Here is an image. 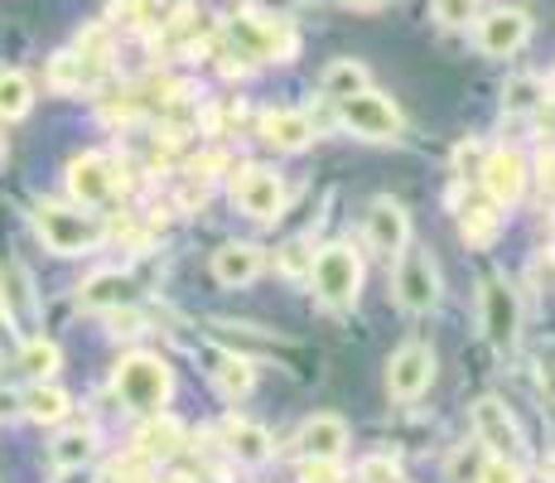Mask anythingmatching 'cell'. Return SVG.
Masks as SVG:
<instances>
[{
  "label": "cell",
  "instance_id": "obj_1",
  "mask_svg": "<svg viewBox=\"0 0 555 483\" xmlns=\"http://www.w3.org/2000/svg\"><path fill=\"white\" fill-rule=\"evenodd\" d=\"M29 223H35L39 242H44L53 256H88V252H98V242H102V223L92 218L88 208H78V203L39 199L35 208H29Z\"/></svg>",
  "mask_w": 555,
  "mask_h": 483
},
{
  "label": "cell",
  "instance_id": "obj_2",
  "mask_svg": "<svg viewBox=\"0 0 555 483\" xmlns=\"http://www.w3.org/2000/svg\"><path fill=\"white\" fill-rule=\"evenodd\" d=\"M112 392L126 411L151 416L175 396V372H169V363L159 358V353H126V358L116 363Z\"/></svg>",
  "mask_w": 555,
  "mask_h": 483
},
{
  "label": "cell",
  "instance_id": "obj_3",
  "mask_svg": "<svg viewBox=\"0 0 555 483\" xmlns=\"http://www.w3.org/2000/svg\"><path fill=\"white\" fill-rule=\"evenodd\" d=\"M228 45L232 59L251 63H291L300 53V39H295L291 20H261L251 10H242L237 20H228Z\"/></svg>",
  "mask_w": 555,
  "mask_h": 483
},
{
  "label": "cell",
  "instance_id": "obj_4",
  "mask_svg": "<svg viewBox=\"0 0 555 483\" xmlns=\"http://www.w3.org/2000/svg\"><path fill=\"white\" fill-rule=\"evenodd\" d=\"M309 285L328 309H353L362 295V256L348 242H328L309 262Z\"/></svg>",
  "mask_w": 555,
  "mask_h": 483
},
{
  "label": "cell",
  "instance_id": "obj_5",
  "mask_svg": "<svg viewBox=\"0 0 555 483\" xmlns=\"http://www.w3.org/2000/svg\"><path fill=\"white\" fill-rule=\"evenodd\" d=\"M338 122H344V131H353L358 141H372V145L401 141V126H405L397 102L372 88H362L358 97H344V102H338Z\"/></svg>",
  "mask_w": 555,
  "mask_h": 483
},
{
  "label": "cell",
  "instance_id": "obj_6",
  "mask_svg": "<svg viewBox=\"0 0 555 483\" xmlns=\"http://www.w3.org/2000/svg\"><path fill=\"white\" fill-rule=\"evenodd\" d=\"M397 305L405 315H430L440 305V266L425 246L405 242L397 252Z\"/></svg>",
  "mask_w": 555,
  "mask_h": 483
},
{
  "label": "cell",
  "instance_id": "obj_7",
  "mask_svg": "<svg viewBox=\"0 0 555 483\" xmlns=\"http://www.w3.org/2000/svg\"><path fill=\"white\" fill-rule=\"evenodd\" d=\"M478 325H483V339L493 343L498 353H512L521 339V295L517 285L493 276L483 281V295H478Z\"/></svg>",
  "mask_w": 555,
  "mask_h": 483
},
{
  "label": "cell",
  "instance_id": "obj_8",
  "mask_svg": "<svg viewBox=\"0 0 555 483\" xmlns=\"http://www.w3.org/2000/svg\"><path fill=\"white\" fill-rule=\"evenodd\" d=\"M232 199H237V208L247 213L251 223H275L285 213V185H281V175L266 165H242L237 175H232Z\"/></svg>",
  "mask_w": 555,
  "mask_h": 483
},
{
  "label": "cell",
  "instance_id": "obj_9",
  "mask_svg": "<svg viewBox=\"0 0 555 483\" xmlns=\"http://www.w3.org/2000/svg\"><path fill=\"white\" fill-rule=\"evenodd\" d=\"M0 315H5V325L15 329L20 339L29 334V329L39 325V290H35V276H29L25 262H0Z\"/></svg>",
  "mask_w": 555,
  "mask_h": 483
},
{
  "label": "cell",
  "instance_id": "obj_10",
  "mask_svg": "<svg viewBox=\"0 0 555 483\" xmlns=\"http://www.w3.org/2000/svg\"><path fill=\"white\" fill-rule=\"evenodd\" d=\"M68 199L78 203V208H102V203L116 199V189H121V179H116V165L98 150H88V155H73L68 160Z\"/></svg>",
  "mask_w": 555,
  "mask_h": 483
},
{
  "label": "cell",
  "instance_id": "obj_11",
  "mask_svg": "<svg viewBox=\"0 0 555 483\" xmlns=\"http://www.w3.org/2000/svg\"><path fill=\"white\" fill-rule=\"evenodd\" d=\"M474 435L488 455H503V459H521V449H527V435H521L517 416H512L498 396H478L474 402Z\"/></svg>",
  "mask_w": 555,
  "mask_h": 483
},
{
  "label": "cell",
  "instance_id": "obj_12",
  "mask_svg": "<svg viewBox=\"0 0 555 483\" xmlns=\"http://www.w3.org/2000/svg\"><path fill=\"white\" fill-rule=\"evenodd\" d=\"M527 179H531L527 160H521L517 150H507V145L488 150V155H483V169H478L483 199H493L498 208H517L521 193H527Z\"/></svg>",
  "mask_w": 555,
  "mask_h": 483
},
{
  "label": "cell",
  "instance_id": "obj_13",
  "mask_svg": "<svg viewBox=\"0 0 555 483\" xmlns=\"http://www.w3.org/2000/svg\"><path fill=\"white\" fill-rule=\"evenodd\" d=\"M435 382V353L425 343H401L387 363V392L397 402H421Z\"/></svg>",
  "mask_w": 555,
  "mask_h": 483
},
{
  "label": "cell",
  "instance_id": "obj_14",
  "mask_svg": "<svg viewBox=\"0 0 555 483\" xmlns=\"http://www.w3.org/2000/svg\"><path fill=\"white\" fill-rule=\"evenodd\" d=\"M531 39V15L521 5H498L478 20V49L488 59H512Z\"/></svg>",
  "mask_w": 555,
  "mask_h": 483
},
{
  "label": "cell",
  "instance_id": "obj_15",
  "mask_svg": "<svg viewBox=\"0 0 555 483\" xmlns=\"http://www.w3.org/2000/svg\"><path fill=\"white\" fill-rule=\"evenodd\" d=\"M189 445V431L179 416L169 411H151V421L135 431V455L145 459V465H169V459H179Z\"/></svg>",
  "mask_w": 555,
  "mask_h": 483
},
{
  "label": "cell",
  "instance_id": "obj_16",
  "mask_svg": "<svg viewBox=\"0 0 555 483\" xmlns=\"http://www.w3.org/2000/svg\"><path fill=\"white\" fill-rule=\"evenodd\" d=\"M411 242V218H405V208L397 199H372V208H367V246L377 256H397L401 246Z\"/></svg>",
  "mask_w": 555,
  "mask_h": 483
},
{
  "label": "cell",
  "instance_id": "obj_17",
  "mask_svg": "<svg viewBox=\"0 0 555 483\" xmlns=\"http://www.w3.org/2000/svg\"><path fill=\"white\" fill-rule=\"evenodd\" d=\"M261 271H266V252L256 242H228L212 252V281L228 285V290L251 285Z\"/></svg>",
  "mask_w": 555,
  "mask_h": 483
},
{
  "label": "cell",
  "instance_id": "obj_18",
  "mask_svg": "<svg viewBox=\"0 0 555 483\" xmlns=\"http://www.w3.org/2000/svg\"><path fill=\"white\" fill-rule=\"evenodd\" d=\"M222 449H228L237 465H247V469H261V465H271L275 459L271 431L256 425V421H242V416H232V421L222 425Z\"/></svg>",
  "mask_w": 555,
  "mask_h": 483
},
{
  "label": "cell",
  "instance_id": "obj_19",
  "mask_svg": "<svg viewBox=\"0 0 555 483\" xmlns=\"http://www.w3.org/2000/svg\"><path fill=\"white\" fill-rule=\"evenodd\" d=\"M295 445H300L305 459H344L348 449V421L334 411H319L309 416V421L300 425V435H295Z\"/></svg>",
  "mask_w": 555,
  "mask_h": 483
},
{
  "label": "cell",
  "instance_id": "obj_20",
  "mask_svg": "<svg viewBox=\"0 0 555 483\" xmlns=\"http://www.w3.org/2000/svg\"><path fill=\"white\" fill-rule=\"evenodd\" d=\"M261 141L285 150V155H295V150L314 145V122H309V112H291V106H281V112H266L261 116Z\"/></svg>",
  "mask_w": 555,
  "mask_h": 483
},
{
  "label": "cell",
  "instance_id": "obj_21",
  "mask_svg": "<svg viewBox=\"0 0 555 483\" xmlns=\"http://www.w3.org/2000/svg\"><path fill=\"white\" fill-rule=\"evenodd\" d=\"M131 290H135V281L126 271H98L78 285V309L106 315V309H116V305H131Z\"/></svg>",
  "mask_w": 555,
  "mask_h": 483
},
{
  "label": "cell",
  "instance_id": "obj_22",
  "mask_svg": "<svg viewBox=\"0 0 555 483\" xmlns=\"http://www.w3.org/2000/svg\"><path fill=\"white\" fill-rule=\"evenodd\" d=\"M498 232H503V208H498L493 199H478V203L459 208V238H464V246L488 252V246L498 242Z\"/></svg>",
  "mask_w": 555,
  "mask_h": 483
},
{
  "label": "cell",
  "instance_id": "obj_23",
  "mask_svg": "<svg viewBox=\"0 0 555 483\" xmlns=\"http://www.w3.org/2000/svg\"><path fill=\"white\" fill-rule=\"evenodd\" d=\"M92 455H98V431H92V425H68V431H59V440L49 445L53 469H63V474L88 469Z\"/></svg>",
  "mask_w": 555,
  "mask_h": 483
},
{
  "label": "cell",
  "instance_id": "obj_24",
  "mask_svg": "<svg viewBox=\"0 0 555 483\" xmlns=\"http://www.w3.org/2000/svg\"><path fill=\"white\" fill-rule=\"evenodd\" d=\"M20 411H25L35 425H59V421H68L73 396L63 392V386H53V382L44 378V382H35L25 396H20Z\"/></svg>",
  "mask_w": 555,
  "mask_h": 483
},
{
  "label": "cell",
  "instance_id": "obj_25",
  "mask_svg": "<svg viewBox=\"0 0 555 483\" xmlns=\"http://www.w3.org/2000/svg\"><path fill=\"white\" fill-rule=\"evenodd\" d=\"M73 53H78V59H82V68H88V78L98 82L102 73L112 68V59H116V29L106 25V20H102V25H88L78 39H73Z\"/></svg>",
  "mask_w": 555,
  "mask_h": 483
},
{
  "label": "cell",
  "instance_id": "obj_26",
  "mask_svg": "<svg viewBox=\"0 0 555 483\" xmlns=\"http://www.w3.org/2000/svg\"><path fill=\"white\" fill-rule=\"evenodd\" d=\"M551 106V78L541 73H521L503 88V112L507 116H531V112H546Z\"/></svg>",
  "mask_w": 555,
  "mask_h": 483
},
{
  "label": "cell",
  "instance_id": "obj_27",
  "mask_svg": "<svg viewBox=\"0 0 555 483\" xmlns=\"http://www.w3.org/2000/svg\"><path fill=\"white\" fill-rule=\"evenodd\" d=\"M159 20H165V0H112V10H106V25L131 29V35L159 29Z\"/></svg>",
  "mask_w": 555,
  "mask_h": 483
},
{
  "label": "cell",
  "instance_id": "obj_28",
  "mask_svg": "<svg viewBox=\"0 0 555 483\" xmlns=\"http://www.w3.org/2000/svg\"><path fill=\"white\" fill-rule=\"evenodd\" d=\"M212 386H218L228 402H237V396H247L256 386V368L251 358H242V353H218L212 358Z\"/></svg>",
  "mask_w": 555,
  "mask_h": 483
},
{
  "label": "cell",
  "instance_id": "obj_29",
  "mask_svg": "<svg viewBox=\"0 0 555 483\" xmlns=\"http://www.w3.org/2000/svg\"><path fill=\"white\" fill-rule=\"evenodd\" d=\"M15 368L25 372V378L44 382V378H53V372L63 368V348H59L53 339H35V334H25V343H20Z\"/></svg>",
  "mask_w": 555,
  "mask_h": 483
},
{
  "label": "cell",
  "instance_id": "obj_30",
  "mask_svg": "<svg viewBox=\"0 0 555 483\" xmlns=\"http://www.w3.org/2000/svg\"><path fill=\"white\" fill-rule=\"evenodd\" d=\"M362 88H372V78H367V68H362V63H353V59L328 63L324 78H319V92H324L328 102H344V97H358Z\"/></svg>",
  "mask_w": 555,
  "mask_h": 483
},
{
  "label": "cell",
  "instance_id": "obj_31",
  "mask_svg": "<svg viewBox=\"0 0 555 483\" xmlns=\"http://www.w3.org/2000/svg\"><path fill=\"white\" fill-rule=\"evenodd\" d=\"M159 29H165V45H169V49H194L212 25H208V15H203L194 0H189V5L175 10V20H159Z\"/></svg>",
  "mask_w": 555,
  "mask_h": 483
},
{
  "label": "cell",
  "instance_id": "obj_32",
  "mask_svg": "<svg viewBox=\"0 0 555 483\" xmlns=\"http://www.w3.org/2000/svg\"><path fill=\"white\" fill-rule=\"evenodd\" d=\"M29 106H35V82L15 68L0 73V116H5V122H20V116H29Z\"/></svg>",
  "mask_w": 555,
  "mask_h": 483
},
{
  "label": "cell",
  "instance_id": "obj_33",
  "mask_svg": "<svg viewBox=\"0 0 555 483\" xmlns=\"http://www.w3.org/2000/svg\"><path fill=\"white\" fill-rule=\"evenodd\" d=\"M49 88L53 92H82V88H92L88 68H82V59L73 49H63V53H53V59H49Z\"/></svg>",
  "mask_w": 555,
  "mask_h": 483
},
{
  "label": "cell",
  "instance_id": "obj_34",
  "mask_svg": "<svg viewBox=\"0 0 555 483\" xmlns=\"http://www.w3.org/2000/svg\"><path fill=\"white\" fill-rule=\"evenodd\" d=\"M358 483H401V459L391 455H367L358 465Z\"/></svg>",
  "mask_w": 555,
  "mask_h": 483
},
{
  "label": "cell",
  "instance_id": "obj_35",
  "mask_svg": "<svg viewBox=\"0 0 555 483\" xmlns=\"http://www.w3.org/2000/svg\"><path fill=\"white\" fill-rule=\"evenodd\" d=\"M474 483H527L517 459H503V455H488L483 465H478V479Z\"/></svg>",
  "mask_w": 555,
  "mask_h": 483
},
{
  "label": "cell",
  "instance_id": "obj_36",
  "mask_svg": "<svg viewBox=\"0 0 555 483\" xmlns=\"http://www.w3.org/2000/svg\"><path fill=\"white\" fill-rule=\"evenodd\" d=\"M435 5V20H440L444 29H464L468 20L478 15V0H430Z\"/></svg>",
  "mask_w": 555,
  "mask_h": 483
},
{
  "label": "cell",
  "instance_id": "obj_37",
  "mask_svg": "<svg viewBox=\"0 0 555 483\" xmlns=\"http://www.w3.org/2000/svg\"><path fill=\"white\" fill-rule=\"evenodd\" d=\"M155 479V465H145L141 455H126L106 469V483H151Z\"/></svg>",
  "mask_w": 555,
  "mask_h": 483
},
{
  "label": "cell",
  "instance_id": "obj_38",
  "mask_svg": "<svg viewBox=\"0 0 555 483\" xmlns=\"http://www.w3.org/2000/svg\"><path fill=\"white\" fill-rule=\"evenodd\" d=\"M309 262H314V252L295 238L281 246V276H291V281H300V276H309Z\"/></svg>",
  "mask_w": 555,
  "mask_h": 483
},
{
  "label": "cell",
  "instance_id": "obj_39",
  "mask_svg": "<svg viewBox=\"0 0 555 483\" xmlns=\"http://www.w3.org/2000/svg\"><path fill=\"white\" fill-rule=\"evenodd\" d=\"M483 155H488V150L478 145V141H459V150H454V175L459 179H468V175L478 179V169H483Z\"/></svg>",
  "mask_w": 555,
  "mask_h": 483
},
{
  "label": "cell",
  "instance_id": "obj_40",
  "mask_svg": "<svg viewBox=\"0 0 555 483\" xmlns=\"http://www.w3.org/2000/svg\"><path fill=\"white\" fill-rule=\"evenodd\" d=\"M300 483H344V469H338V459H305Z\"/></svg>",
  "mask_w": 555,
  "mask_h": 483
},
{
  "label": "cell",
  "instance_id": "obj_41",
  "mask_svg": "<svg viewBox=\"0 0 555 483\" xmlns=\"http://www.w3.org/2000/svg\"><path fill=\"white\" fill-rule=\"evenodd\" d=\"M247 10L261 20H291L300 10V0H247Z\"/></svg>",
  "mask_w": 555,
  "mask_h": 483
},
{
  "label": "cell",
  "instance_id": "obj_42",
  "mask_svg": "<svg viewBox=\"0 0 555 483\" xmlns=\"http://www.w3.org/2000/svg\"><path fill=\"white\" fill-rule=\"evenodd\" d=\"M344 5H353V10H382L387 0H344Z\"/></svg>",
  "mask_w": 555,
  "mask_h": 483
},
{
  "label": "cell",
  "instance_id": "obj_43",
  "mask_svg": "<svg viewBox=\"0 0 555 483\" xmlns=\"http://www.w3.org/2000/svg\"><path fill=\"white\" fill-rule=\"evenodd\" d=\"M0 165H5V131H0Z\"/></svg>",
  "mask_w": 555,
  "mask_h": 483
}]
</instances>
